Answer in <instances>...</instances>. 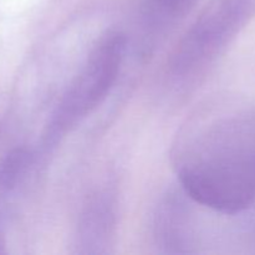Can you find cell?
<instances>
[{
    "label": "cell",
    "mask_w": 255,
    "mask_h": 255,
    "mask_svg": "<svg viewBox=\"0 0 255 255\" xmlns=\"http://www.w3.org/2000/svg\"><path fill=\"white\" fill-rule=\"evenodd\" d=\"M125 49L126 40L120 32L110 31L100 39L52 115L50 142L57 141L104 101L116 81Z\"/></svg>",
    "instance_id": "6da1fadb"
},
{
    "label": "cell",
    "mask_w": 255,
    "mask_h": 255,
    "mask_svg": "<svg viewBox=\"0 0 255 255\" xmlns=\"http://www.w3.org/2000/svg\"><path fill=\"white\" fill-rule=\"evenodd\" d=\"M179 178L193 201L223 213H238L255 199V154L191 164Z\"/></svg>",
    "instance_id": "7a4b0ae2"
},
{
    "label": "cell",
    "mask_w": 255,
    "mask_h": 255,
    "mask_svg": "<svg viewBox=\"0 0 255 255\" xmlns=\"http://www.w3.org/2000/svg\"><path fill=\"white\" fill-rule=\"evenodd\" d=\"M249 7L251 0H212L179 45L173 59L174 70L188 71L213 54L236 31Z\"/></svg>",
    "instance_id": "3957f363"
},
{
    "label": "cell",
    "mask_w": 255,
    "mask_h": 255,
    "mask_svg": "<svg viewBox=\"0 0 255 255\" xmlns=\"http://www.w3.org/2000/svg\"><path fill=\"white\" fill-rule=\"evenodd\" d=\"M106 209L101 207L91 209L87 212L86 221H85L84 227V242L85 246H100L101 243V233L105 231L109 222H107Z\"/></svg>",
    "instance_id": "277c9868"
},
{
    "label": "cell",
    "mask_w": 255,
    "mask_h": 255,
    "mask_svg": "<svg viewBox=\"0 0 255 255\" xmlns=\"http://www.w3.org/2000/svg\"><path fill=\"white\" fill-rule=\"evenodd\" d=\"M194 0H147L146 10L149 16L159 20L176 17L186 11Z\"/></svg>",
    "instance_id": "5b68a950"
},
{
    "label": "cell",
    "mask_w": 255,
    "mask_h": 255,
    "mask_svg": "<svg viewBox=\"0 0 255 255\" xmlns=\"http://www.w3.org/2000/svg\"><path fill=\"white\" fill-rule=\"evenodd\" d=\"M27 159H29V153L24 149H16L12 152L0 169V182L6 184L14 182L17 174H20L22 168L26 166Z\"/></svg>",
    "instance_id": "8992f818"
}]
</instances>
